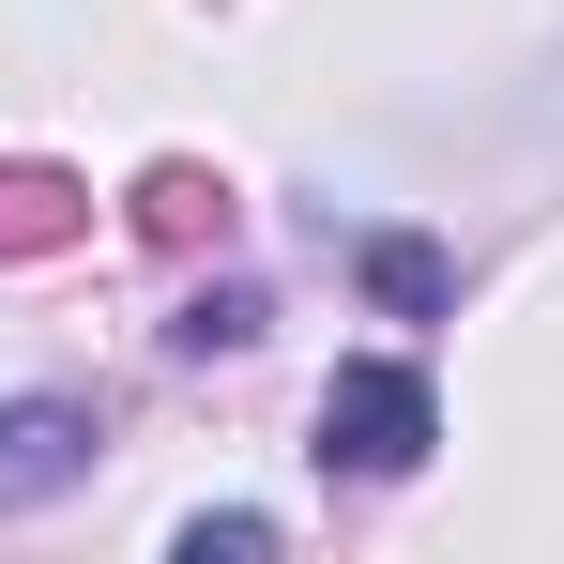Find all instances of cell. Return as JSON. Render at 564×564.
<instances>
[{
    "instance_id": "obj_2",
    "label": "cell",
    "mask_w": 564,
    "mask_h": 564,
    "mask_svg": "<svg viewBox=\"0 0 564 564\" xmlns=\"http://www.w3.org/2000/svg\"><path fill=\"white\" fill-rule=\"evenodd\" d=\"M77 473H93V412H62V397H0V519L46 503V488H77Z\"/></svg>"
},
{
    "instance_id": "obj_6",
    "label": "cell",
    "mask_w": 564,
    "mask_h": 564,
    "mask_svg": "<svg viewBox=\"0 0 564 564\" xmlns=\"http://www.w3.org/2000/svg\"><path fill=\"white\" fill-rule=\"evenodd\" d=\"M260 336V290H214V305H184V351H245Z\"/></svg>"
},
{
    "instance_id": "obj_4",
    "label": "cell",
    "mask_w": 564,
    "mask_h": 564,
    "mask_svg": "<svg viewBox=\"0 0 564 564\" xmlns=\"http://www.w3.org/2000/svg\"><path fill=\"white\" fill-rule=\"evenodd\" d=\"M367 290H381V305H443V245L381 229V245H367Z\"/></svg>"
},
{
    "instance_id": "obj_3",
    "label": "cell",
    "mask_w": 564,
    "mask_h": 564,
    "mask_svg": "<svg viewBox=\"0 0 564 564\" xmlns=\"http://www.w3.org/2000/svg\"><path fill=\"white\" fill-rule=\"evenodd\" d=\"M77 229V184H46V169H0V245H62Z\"/></svg>"
},
{
    "instance_id": "obj_1",
    "label": "cell",
    "mask_w": 564,
    "mask_h": 564,
    "mask_svg": "<svg viewBox=\"0 0 564 564\" xmlns=\"http://www.w3.org/2000/svg\"><path fill=\"white\" fill-rule=\"evenodd\" d=\"M427 443H443V397H427V367H336V381H321V443H305L321 473L397 488Z\"/></svg>"
},
{
    "instance_id": "obj_5",
    "label": "cell",
    "mask_w": 564,
    "mask_h": 564,
    "mask_svg": "<svg viewBox=\"0 0 564 564\" xmlns=\"http://www.w3.org/2000/svg\"><path fill=\"white\" fill-rule=\"evenodd\" d=\"M275 550V519H245V503H229V519H184V564H260Z\"/></svg>"
}]
</instances>
